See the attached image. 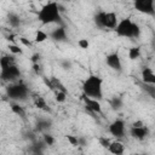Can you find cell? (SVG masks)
I'll return each mask as SVG.
<instances>
[{"label": "cell", "mask_w": 155, "mask_h": 155, "mask_svg": "<svg viewBox=\"0 0 155 155\" xmlns=\"http://www.w3.org/2000/svg\"><path fill=\"white\" fill-rule=\"evenodd\" d=\"M19 76L21 71L15 63V57L2 56L0 58V79L4 81H15Z\"/></svg>", "instance_id": "cell-1"}, {"label": "cell", "mask_w": 155, "mask_h": 155, "mask_svg": "<svg viewBox=\"0 0 155 155\" xmlns=\"http://www.w3.org/2000/svg\"><path fill=\"white\" fill-rule=\"evenodd\" d=\"M103 80L97 75H90L82 84V94L92 98V99H102L103 90H102Z\"/></svg>", "instance_id": "cell-2"}, {"label": "cell", "mask_w": 155, "mask_h": 155, "mask_svg": "<svg viewBox=\"0 0 155 155\" xmlns=\"http://www.w3.org/2000/svg\"><path fill=\"white\" fill-rule=\"evenodd\" d=\"M38 19L42 24H50V23L62 24V17L58 11V4L47 2L46 5H44L38 13Z\"/></svg>", "instance_id": "cell-3"}, {"label": "cell", "mask_w": 155, "mask_h": 155, "mask_svg": "<svg viewBox=\"0 0 155 155\" xmlns=\"http://www.w3.org/2000/svg\"><path fill=\"white\" fill-rule=\"evenodd\" d=\"M115 31L117 36L122 38H139L140 35V28L137 23H133L131 18H124L120 22H117V25L115 27Z\"/></svg>", "instance_id": "cell-4"}, {"label": "cell", "mask_w": 155, "mask_h": 155, "mask_svg": "<svg viewBox=\"0 0 155 155\" xmlns=\"http://www.w3.org/2000/svg\"><path fill=\"white\" fill-rule=\"evenodd\" d=\"M6 94L10 99H13V101H18V102L25 101L28 98L29 90L23 82L11 84V85L6 86Z\"/></svg>", "instance_id": "cell-5"}, {"label": "cell", "mask_w": 155, "mask_h": 155, "mask_svg": "<svg viewBox=\"0 0 155 155\" xmlns=\"http://www.w3.org/2000/svg\"><path fill=\"white\" fill-rule=\"evenodd\" d=\"M133 6L137 11L145 13V15H150L154 16L155 15V10H154V1L153 0H136L133 2Z\"/></svg>", "instance_id": "cell-6"}, {"label": "cell", "mask_w": 155, "mask_h": 155, "mask_svg": "<svg viewBox=\"0 0 155 155\" xmlns=\"http://www.w3.org/2000/svg\"><path fill=\"white\" fill-rule=\"evenodd\" d=\"M82 101L85 102V108H86V110H87L88 113H91L92 115H96V114L102 115V114H103V113H102V107H101L99 101L92 99V98H90V97H87V96H85V94H82Z\"/></svg>", "instance_id": "cell-7"}, {"label": "cell", "mask_w": 155, "mask_h": 155, "mask_svg": "<svg viewBox=\"0 0 155 155\" xmlns=\"http://www.w3.org/2000/svg\"><path fill=\"white\" fill-rule=\"evenodd\" d=\"M109 132L116 138H121L125 134V121L121 119H116L109 125Z\"/></svg>", "instance_id": "cell-8"}, {"label": "cell", "mask_w": 155, "mask_h": 155, "mask_svg": "<svg viewBox=\"0 0 155 155\" xmlns=\"http://www.w3.org/2000/svg\"><path fill=\"white\" fill-rule=\"evenodd\" d=\"M105 63H107V65H109L111 69H114V70H116V71H121V70H122L121 58H120V56H119L117 52L109 53V54L105 57Z\"/></svg>", "instance_id": "cell-9"}, {"label": "cell", "mask_w": 155, "mask_h": 155, "mask_svg": "<svg viewBox=\"0 0 155 155\" xmlns=\"http://www.w3.org/2000/svg\"><path fill=\"white\" fill-rule=\"evenodd\" d=\"M130 134L134 139L143 140V139H145L149 136V128L147 126H143V127H131L130 128Z\"/></svg>", "instance_id": "cell-10"}, {"label": "cell", "mask_w": 155, "mask_h": 155, "mask_svg": "<svg viewBox=\"0 0 155 155\" xmlns=\"http://www.w3.org/2000/svg\"><path fill=\"white\" fill-rule=\"evenodd\" d=\"M50 38L54 41H67V31L63 25H58L57 28H54L51 33H50Z\"/></svg>", "instance_id": "cell-11"}, {"label": "cell", "mask_w": 155, "mask_h": 155, "mask_svg": "<svg viewBox=\"0 0 155 155\" xmlns=\"http://www.w3.org/2000/svg\"><path fill=\"white\" fill-rule=\"evenodd\" d=\"M142 80H143V84L155 85V74H154L151 68H149V67H144L143 68V70H142Z\"/></svg>", "instance_id": "cell-12"}, {"label": "cell", "mask_w": 155, "mask_h": 155, "mask_svg": "<svg viewBox=\"0 0 155 155\" xmlns=\"http://www.w3.org/2000/svg\"><path fill=\"white\" fill-rule=\"evenodd\" d=\"M117 25V17L114 12H105L104 16V28H110V29H115V27Z\"/></svg>", "instance_id": "cell-13"}, {"label": "cell", "mask_w": 155, "mask_h": 155, "mask_svg": "<svg viewBox=\"0 0 155 155\" xmlns=\"http://www.w3.org/2000/svg\"><path fill=\"white\" fill-rule=\"evenodd\" d=\"M108 150L113 155H122L124 154V150H125V147H124V144L121 142L115 140V142H110V144L108 147Z\"/></svg>", "instance_id": "cell-14"}, {"label": "cell", "mask_w": 155, "mask_h": 155, "mask_svg": "<svg viewBox=\"0 0 155 155\" xmlns=\"http://www.w3.org/2000/svg\"><path fill=\"white\" fill-rule=\"evenodd\" d=\"M50 82L52 86V91H62L64 93H67V88L65 86L62 84V81L59 79H57L56 76H51L50 78Z\"/></svg>", "instance_id": "cell-15"}, {"label": "cell", "mask_w": 155, "mask_h": 155, "mask_svg": "<svg viewBox=\"0 0 155 155\" xmlns=\"http://www.w3.org/2000/svg\"><path fill=\"white\" fill-rule=\"evenodd\" d=\"M51 125H52V122H51L50 120L40 119V120H38V122H36V128H35V131L44 132V131H46V130H50V128H51Z\"/></svg>", "instance_id": "cell-16"}, {"label": "cell", "mask_w": 155, "mask_h": 155, "mask_svg": "<svg viewBox=\"0 0 155 155\" xmlns=\"http://www.w3.org/2000/svg\"><path fill=\"white\" fill-rule=\"evenodd\" d=\"M34 105H35L36 108H39V109H42V110H45V111H50V108L47 107V104H46V101L44 99V97L36 96V97L34 98Z\"/></svg>", "instance_id": "cell-17"}, {"label": "cell", "mask_w": 155, "mask_h": 155, "mask_svg": "<svg viewBox=\"0 0 155 155\" xmlns=\"http://www.w3.org/2000/svg\"><path fill=\"white\" fill-rule=\"evenodd\" d=\"M109 104H110V107H111V109L113 110H120L122 107H124V102H122V99L120 98V97H113L111 99H109Z\"/></svg>", "instance_id": "cell-18"}, {"label": "cell", "mask_w": 155, "mask_h": 155, "mask_svg": "<svg viewBox=\"0 0 155 155\" xmlns=\"http://www.w3.org/2000/svg\"><path fill=\"white\" fill-rule=\"evenodd\" d=\"M7 21H8L10 25L13 27V28L19 27V24H21V18H19V16H18L17 13H13V12H11V13L7 16Z\"/></svg>", "instance_id": "cell-19"}, {"label": "cell", "mask_w": 155, "mask_h": 155, "mask_svg": "<svg viewBox=\"0 0 155 155\" xmlns=\"http://www.w3.org/2000/svg\"><path fill=\"white\" fill-rule=\"evenodd\" d=\"M11 110L16 114V115H18L19 117H22V119H25V110L23 109V107H21L19 104H17V103H11Z\"/></svg>", "instance_id": "cell-20"}, {"label": "cell", "mask_w": 155, "mask_h": 155, "mask_svg": "<svg viewBox=\"0 0 155 155\" xmlns=\"http://www.w3.org/2000/svg\"><path fill=\"white\" fill-rule=\"evenodd\" d=\"M104 16H105V12H103V11L98 12L94 16V23L98 28H104Z\"/></svg>", "instance_id": "cell-21"}, {"label": "cell", "mask_w": 155, "mask_h": 155, "mask_svg": "<svg viewBox=\"0 0 155 155\" xmlns=\"http://www.w3.org/2000/svg\"><path fill=\"white\" fill-rule=\"evenodd\" d=\"M140 57V48L139 47H131L128 50V58L134 61V59H138Z\"/></svg>", "instance_id": "cell-22"}, {"label": "cell", "mask_w": 155, "mask_h": 155, "mask_svg": "<svg viewBox=\"0 0 155 155\" xmlns=\"http://www.w3.org/2000/svg\"><path fill=\"white\" fill-rule=\"evenodd\" d=\"M47 39V34L42 30H36L35 33V38H34V41L35 42H44L45 40Z\"/></svg>", "instance_id": "cell-23"}, {"label": "cell", "mask_w": 155, "mask_h": 155, "mask_svg": "<svg viewBox=\"0 0 155 155\" xmlns=\"http://www.w3.org/2000/svg\"><path fill=\"white\" fill-rule=\"evenodd\" d=\"M53 92H54V98H56V101H57L58 103L65 102V99H67V93H64V92H62V91H53Z\"/></svg>", "instance_id": "cell-24"}, {"label": "cell", "mask_w": 155, "mask_h": 155, "mask_svg": "<svg viewBox=\"0 0 155 155\" xmlns=\"http://www.w3.org/2000/svg\"><path fill=\"white\" fill-rule=\"evenodd\" d=\"M143 88L145 90V92L151 97V98H154L155 97V87H154V85H148V84H143Z\"/></svg>", "instance_id": "cell-25"}, {"label": "cell", "mask_w": 155, "mask_h": 155, "mask_svg": "<svg viewBox=\"0 0 155 155\" xmlns=\"http://www.w3.org/2000/svg\"><path fill=\"white\" fill-rule=\"evenodd\" d=\"M44 142H45V144H46V145L51 147V145H53V144H54V138H53V136L45 133V134H44Z\"/></svg>", "instance_id": "cell-26"}, {"label": "cell", "mask_w": 155, "mask_h": 155, "mask_svg": "<svg viewBox=\"0 0 155 155\" xmlns=\"http://www.w3.org/2000/svg\"><path fill=\"white\" fill-rule=\"evenodd\" d=\"M98 142H99V144H101L103 148H105V149H108V147H109V144H110V140H109L107 137H99V138H98Z\"/></svg>", "instance_id": "cell-27"}, {"label": "cell", "mask_w": 155, "mask_h": 155, "mask_svg": "<svg viewBox=\"0 0 155 155\" xmlns=\"http://www.w3.org/2000/svg\"><path fill=\"white\" fill-rule=\"evenodd\" d=\"M78 45H79L81 48L86 50V48H88V46H90V42H88V40H87V39H80V40L78 41Z\"/></svg>", "instance_id": "cell-28"}, {"label": "cell", "mask_w": 155, "mask_h": 155, "mask_svg": "<svg viewBox=\"0 0 155 155\" xmlns=\"http://www.w3.org/2000/svg\"><path fill=\"white\" fill-rule=\"evenodd\" d=\"M8 48H10V51L12 52V53H15V54H21L23 51H22V48H19V46H17V45H8Z\"/></svg>", "instance_id": "cell-29"}, {"label": "cell", "mask_w": 155, "mask_h": 155, "mask_svg": "<svg viewBox=\"0 0 155 155\" xmlns=\"http://www.w3.org/2000/svg\"><path fill=\"white\" fill-rule=\"evenodd\" d=\"M67 139H68V142H69L71 145H74V147L78 145V137L71 136V134H68V136H67Z\"/></svg>", "instance_id": "cell-30"}, {"label": "cell", "mask_w": 155, "mask_h": 155, "mask_svg": "<svg viewBox=\"0 0 155 155\" xmlns=\"http://www.w3.org/2000/svg\"><path fill=\"white\" fill-rule=\"evenodd\" d=\"M40 58H41V54L40 53H34L33 56H31V58H30V61L33 62V64H36V63H39V61H40Z\"/></svg>", "instance_id": "cell-31"}, {"label": "cell", "mask_w": 155, "mask_h": 155, "mask_svg": "<svg viewBox=\"0 0 155 155\" xmlns=\"http://www.w3.org/2000/svg\"><path fill=\"white\" fill-rule=\"evenodd\" d=\"M19 40H21V42L24 45V46H27V47H31V41L30 40H28L27 38H19Z\"/></svg>", "instance_id": "cell-32"}, {"label": "cell", "mask_w": 155, "mask_h": 155, "mask_svg": "<svg viewBox=\"0 0 155 155\" xmlns=\"http://www.w3.org/2000/svg\"><path fill=\"white\" fill-rule=\"evenodd\" d=\"M62 68L63 69H70V67H71V63L69 62V61H62Z\"/></svg>", "instance_id": "cell-33"}, {"label": "cell", "mask_w": 155, "mask_h": 155, "mask_svg": "<svg viewBox=\"0 0 155 155\" xmlns=\"http://www.w3.org/2000/svg\"><path fill=\"white\" fill-rule=\"evenodd\" d=\"M87 143H86V139L84 137H79L78 138V145H81V147H85Z\"/></svg>", "instance_id": "cell-34"}, {"label": "cell", "mask_w": 155, "mask_h": 155, "mask_svg": "<svg viewBox=\"0 0 155 155\" xmlns=\"http://www.w3.org/2000/svg\"><path fill=\"white\" fill-rule=\"evenodd\" d=\"M41 67L39 65V63H36V64H33V69H34V71L39 75V74H41V69H40Z\"/></svg>", "instance_id": "cell-35"}, {"label": "cell", "mask_w": 155, "mask_h": 155, "mask_svg": "<svg viewBox=\"0 0 155 155\" xmlns=\"http://www.w3.org/2000/svg\"><path fill=\"white\" fill-rule=\"evenodd\" d=\"M143 126H144V124H143L142 120H137L132 124V127H143Z\"/></svg>", "instance_id": "cell-36"}, {"label": "cell", "mask_w": 155, "mask_h": 155, "mask_svg": "<svg viewBox=\"0 0 155 155\" xmlns=\"http://www.w3.org/2000/svg\"><path fill=\"white\" fill-rule=\"evenodd\" d=\"M42 80H44V84L50 88V90H52V86H51V82H50V79L48 78H42Z\"/></svg>", "instance_id": "cell-37"}, {"label": "cell", "mask_w": 155, "mask_h": 155, "mask_svg": "<svg viewBox=\"0 0 155 155\" xmlns=\"http://www.w3.org/2000/svg\"><path fill=\"white\" fill-rule=\"evenodd\" d=\"M58 11H59V13H61V12H64V11H65V8H64V6H63L62 4H58Z\"/></svg>", "instance_id": "cell-38"}, {"label": "cell", "mask_w": 155, "mask_h": 155, "mask_svg": "<svg viewBox=\"0 0 155 155\" xmlns=\"http://www.w3.org/2000/svg\"><path fill=\"white\" fill-rule=\"evenodd\" d=\"M136 155H147V154H136Z\"/></svg>", "instance_id": "cell-39"}]
</instances>
